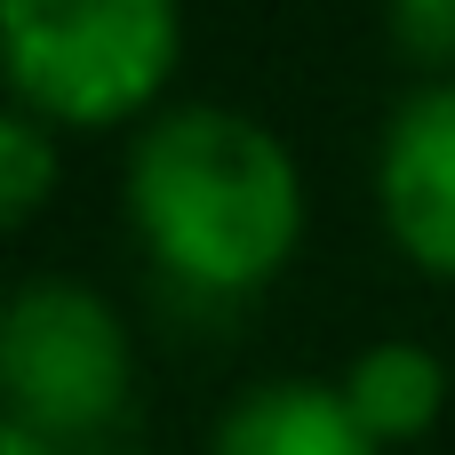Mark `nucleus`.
Listing matches in <instances>:
<instances>
[{"mask_svg": "<svg viewBox=\"0 0 455 455\" xmlns=\"http://www.w3.org/2000/svg\"><path fill=\"white\" fill-rule=\"evenodd\" d=\"M0 455H56V440H40V432L8 424V432H0Z\"/></svg>", "mask_w": 455, "mask_h": 455, "instance_id": "obj_9", "label": "nucleus"}, {"mask_svg": "<svg viewBox=\"0 0 455 455\" xmlns=\"http://www.w3.org/2000/svg\"><path fill=\"white\" fill-rule=\"evenodd\" d=\"M48 176H56V152H48L40 120H32V112H8V120H0V216L24 224V216L40 208Z\"/></svg>", "mask_w": 455, "mask_h": 455, "instance_id": "obj_7", "label": "nucleus"}, {"mask_svg": "<svg viewBox=\"0 0 455 455\" xmlns=\"http://www.w3.org/2000/svg\"><path fill=\"white\" fill-rule=\"evenodd\" d=\"M384 224L392 240L424 264L455 280V80L424 88L416 104H400L392 136H384Z\"/></svg>", "mask_w": 455, "mask_h": 455, "instance_id": "obj_4", "label": "nucleus"}, {"mask_svg": "<svg viewBox=\"0 0 455 455\" xmlns=\"http://www.w3.org/2000/svg\"><path fill=\"white\" fill-rule=\"evenodd\" d=\"M0 384H8V424L40 440H88L128 408V336L104 296L72 280H32L8 304L0 328Z\"/></svg>", "mask_w": 455, "mask_h": 455, "instance_id": "obj_3", "label": "nucleus"}, {"mask_svg": "<svg viewBox=\"0 0 455 455\" xmlns=\"http://www.w3.org/2000/svg\"><path fill=\"white\" fill-rule=\"evenodd\" d=\"M344 400L352 416L376 432V448L392 440H424L448 408V368L424 352V344H368L344 376Z\"/></svg>", "mask_w": 455, "mask_h": 455, "instance_id": "obj_6", "label": "nucleus"}, {"mask_svg": "<svg viewBox=\"0 0 455 455\" xmlns=\"http://www.w3.org/2000/svg\"><path fill=\"white\" fill-rule=\"evenodd\" d=\"M0 48L24 104L72 128H104L176 64V0H0Z\"/></svg>", "mask_w": 455, "mask_h": 455, "instance_id": "obj_2", "label": "nucleus"}, {"mask_svg": "<svg viewBox=\"0 0 455 455\" xmlns=\"http://www.w3.org/2000/svg\"><path fill=\"white\" fill-rule=\"evenodd\" d=\"M408 56H455V0H392Z\"/></svg>", "mask_w": 455, "mask_h": 455, "instance_id": "obj_8", "label": "nucleus"}, {"mask_svg": "<svg viewBox=\"0 0 455 455\" xmlns=\"http://www.w3.org/2000/svg\"><path fill=\"white\" fill-rule=\"evenodd\" d=\"M208 455H384L344 384H256L224 408Z\"/></svg>", "mask_w": 455, "mask_h": 455, "instance_id": "obj_5", "label": "nucleus"}, {"mask_svg": "<svg viewBox=\"0 0 455 455\" xmlns=\"http://www.w3.org/2000/svg\"><path fill=\"white\" fill-rule=\"evenodd\" d=\"M128 208L152 240V256L208 296L264 288L288 264L296 224H304V192H296L280 136H264L256 120L216 112V104L168 112L136 144Z\"/></svg>", "mask_w": 455, "mask_h": 455, "instance_id": "obj_1", "label": "nucleus"}]
</instances>
